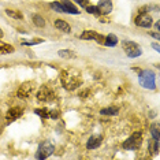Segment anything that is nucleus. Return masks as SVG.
Listing matches in <instances>:
<instances>
[{"label":"nucleus","instance_id":"f257e3e1","mask_svg":"<svg viewBox=\"0 0 160 160\" xmlns=\"http://www.w3.org/2000/svg\"><path fill=\"white\" fill-rule=\"evenodd\" d=\"M60 81L63 83V86L67 90H74L77 89L79 85L82 83L81 78H79L78 74H74V72H68V71H62L60 72Z\"/></svg>","mask_w":160,"mask_h":160},{"label":"nucleus","instance_id":"f03ea898","mask_svg":"<svg viewBox=\"0 0 160 160\" xmlns=\"http://www.w3.org/2000/svg\"><path fill=\"white\" fill-rule=\"evenodd\" d=\"M141 145H142V134L140 132H134L127 140L123 141L122 147L126 151H137L141 148Z\"/></svg>","mask_w":160,"mask_h":160},{"label":"nucleus","instance_id":"7ed1b4c3","mask_svg":"<svg viewBox=\"0 0 160 160\" xmlns=\"http://www.w3.org/2000/svg\"><path fill=\"white\" fill-rule=\"evenodd\" d=\"M122 49L125 51V53L129 58H138L142 55V48L134 41H130V40H123L122 41Z\"/></svg>","mask_w":160,"mask_h":160},{"label":"nucleus","instance_id":"20e7f679","mask_svg":"<svg viewBox=\"0 0 160 160\" xmlns=\"http://www.w3.org/2000/svg\"><path fill=\"white\" fill-rule=\"evenodd\" d=\"M155 74L151 70H141L138 74V81L140 85L145 89H155L156 88V82H155Z\"/></svg>","mask_w":160,"mask_h":160},{"label":"nucleus","instance_id":"39448f33","mask_svg":"<svg viewBox=\"0 0 160 160\" xmlns=\"http://www.w3.org/2000/svg\"><path fill=\"white\" fill-rule=\"evenodd\" d=\"M55 151V145L51 142L49 140H45L42 141L41 144L38 145V149H37V153H36V159H47L48 156H51Z\"/></svg>","mask_w":160,"mask_h":160},{"label":"nucleus","instance_id":"423d86ee","mask_svg":"<svg viewBox=\"0 0 160 160\" xmlns=\"http://www.w3.org/2000/svg\"><path fill=\"white\" fill-rule=\"evenodd\" d=\"M134 23L137 25V26L140 28H151L152 25H153V18L149 15L148 12H144V11H140L138 12V15L134 18Z\"/></svg>","mask_w":160,"mask_h":160},{"label":"nucleus","instance_id":"0eeeda50","mask_svg":"<svg viewBox=\"0 0 160 160\" xmlns=\"http://www.w3.org/2000/svg\"><path fill=\"white\" fill-rule=\"evenodd\" d=\"M37 99L44 103H49L55 99V93L49 86H41V89L37 92Z\"/></svg>","mask_w":160,"mask_h":160},{"label":"nucleus","instance_id":"6e6552de","mask_svg":"<svg viewBox=\"0 0 160 160\" xmlns=\"http://www.w3.org/2000/svg\"><path fill=\"white\" fill-rule=\"evenodd\" d=\"M79 38L81 40H86V41H97L99 44H103L104 37L99 33H96L94 30H85L79 34Z\"/></svg>","mask_w":160,"mask_h":160},{"label":"nucleus","instance_id":"1a4fd4ad","mask_svg":"<svg viewBox=\"0 0 160 160\" xmlns=\"http://www.w3.org/2000/svg\"><path fill=\"white\" fill-rule=\"evenodd\" d=\"M23 115V108L22 107H11L8 108V111L6 112V122L7 123H12L14 121H17L18 118Z\"/></svg>","mask_w":160,"mask_h":160},{"label":"nucleus","instance_id":"9d476101","mask_svg":"<svg viewBox=\"0 0 160 160\" xmlns=\"http://www.w3.org/2000/svg\"><path fill=\"white\" fill-rule=\"evenodd\" d=\"M33 89H34V82H25L18 89V97H22V99L29 97L32 94V92H33Z\"/></svg>","mask_w":160,"mask_h":160},{"label":"nucleus","instance_id":"9b49d317","mask_svg":"<svg viewBox=\"0 0 160 160\" xmlns=\"http://www.w3.org/2000/svg\"><path fill=\"white\" fill-rule=\"evenodd\" d=\"M97 8H99L100 17L101 15H107V14H110L112 11V2L111 0H99Z\"/></svg>","mask_w":160,"mask_h":160},{"label":"nucleus","instance_id":"f8f14e48","mask_svg":"<svg viewBox=\"0 0 160 160\" xmlns=\"http://www.w3.org/2000/svg\"><path fill=\"white\" fill-rule=\"evenodd\" d=\"M59 2L63 4L64 12L66 14H74V15H78L79 14V10L77 8V6H75L72 2H70V0H59Z\"/></svg>","mask_w":160,"mask_h":160},{"label":"nucleus","instance_id":"ddd939ff","mask_svg":"<svg viewBox=\"0 0 160 160\" xmlns=\"http://www.w3.org/2000/svg\"><path fill=\"white\" fill-rule=\"evenodd\" d=\"M101 137L100 136H93L90 137L88 141H86V149H89V151H92V149H96L99 148L101 145Z\"/></svg>","mask_w":160,"mask_h":160},{"label":"nucleus","instance_id":"4468645a","mask_svg":"<svg viewBox=\"0 0 160 160\" xmlns=\"http://www.w3.org/2000/svg\"><path fill=\"white\" fill-rule=\"evenodd\" d=\"M55 28L58 29V30H60V32H63V33H71V26L68 25L66 21H63V19H56L55 21Z\"/></svg>","mask_w":160,"mask_h":160},{"label":"nucleus","instance_id":"2eb2a0df","mask_svg":"<svg viewBox=\"0 0 160 160\" xmlns=\"http://www.w3.org/2000/svg\"><path fill=\"white\" fill-rule=\"evenodd\" d=\"M7 15L12 19H18V21H22L23 19V14L19 11V10H14V8H7L4 11Z\"/></svg>","mask_w":160,"mask_h":160},{"label":"nucleus","instance_id":"dca6fc26","mask_svg":"<svg viewBox=\"0 0 160 160\" xmlns=\"http://www.w3.org/2000/svg\"><path fill=\"white\" fill-rule=\"evenodd\" d=\"M14 51H15V49H14L12 45L0 41V55H10V53H12Z\"/></svg>","mask_w":160,"mask_h":160},{"label":"nucleus","instance_id":"f3484780","mask_svg":"<svg viewBox=\"0 0 160 160\" xmlns=\"http://www.w3.org/2000/svg\"><path fill=\"white\" fill-rule=\"evenodd\" d=\"M118 37H116L115 34H107V37H104V41H103V44L104 45H107V47H115L116 44H118Z\"/></svg>","mask_w":160,"mask_h":160},{"label":"nucleus","instance_id":"a211bd4d","mask_svg":"<svg viewBox=\"0 0 160 160\" xmlns=\"http://www.w3.org/2000/svg\"><path fill=\"white\" fill-rule=\"evenodd\" d=\"M119 112V107H115V105H111V107H107V108H103L100 111L101 115H110V116H115L118 115Z\"/></svg>","mask_w":160,"mask_h":160},{"label":"nucleus","instance_id":"6ab92c4d","mask_svg":"<svg viewBox=\"0 0 160 160\" xmlns=\"http://www.w3.org/2000/svg\"><path fill=\"white\" fill-rule=\"evenodd\" d=\"M58 55L60 58H63V59H72V58H75V53L71 49H60L58 52Z\"/></svg>","mask_w":160,"mask_h":160},{"label":"nucleus","instance_id":"aec40b11","mask_svg":"<svg viewBox=\"0 0 160 160\" xmlns=\"http://www.w3.org/2000/svg\"><path fill=\"white\" fill-rule=\"evenodd\" d=\"M33 23H34L37 28H44V26H45V19H44V17H41L40 14H34V15H33Z\"/></svg>","mask_w":160,"mask_h":160},{"label":"nucleus","instance_id":"412c9836","mask_svg":"<svg viewBox=\"0 0 160 160\" xmlns=\"http://www.w3.org/2000/svg\"><path fill=\"white\" fill-rule=\"evenodd\" d=\"M151 136H152V140L160 141V130H159V125H153V126L151 127Z\"/></svg>","mask_w":160,"mask_h":160},{"label":"nucleus","instance_id":"4be33fe9","mask_svg":"<svg viewBox=\"0 0 160 160\" xmlns=\"http://www.w3.org/2000/svg\"><path fill=\"white\" fill-rule=\"evenodd\" d=\"M49 6H51V8H52L53 11H56V12H64V7H63V4H62L60 2H52Z\"/></svg>","mask_w":160,"mask_h":160},{"label":"nucleus","instance_id":"5701e85b","mask_svg":"<svg viewBox=\"0 0 160 160\" xmlns=\"http://www.w3.org/2000/svg\"><path fill=\"white\" fill-rule=\"evenodd\" d=\"M85 10H86V11H88L89 14H92V15L100 17V12H99V8H97V6L89 4V6H86V7H85Z\"/></svg>","mask_w":160,"mask_h":160},{"label":"nucleus","instance_id":"b1692460","mask_svg":"<svg viewBox=\"0 0 160 160\" xmlns=\"http://www.w3.org/2000/svg\"><path fill=\"white\" fill-rule=\"evenodd\" d=\"M149 151H152L155 155L159 153V141H151L149 140Z\"/></svg>","mask_w":160,"mask_h":160},{"label":"nucleus","instance_id":"393cba45","mask_svg":"<svg viewBox=\"0 0 160 160\" xmlns=\"http://www.w3.org/2000/svg\"><path fill=\"white\" fill-rule=\"evenodd\" d=\"M41 42H44L42 38H36V40H32V41H23L22 45H34V44H41Z\"/></svg>","mask_w":160,"mask_h":160},{"label":"nucleus","instance_id":"a878e982","mask_svg":"<svg viewBox=\"0 0 160 160\" xmlns=\"http://www.w3.org/2000/svg\"><path fill=\"white\" fill-rule=\"evenodd\" d=\"M34 112L37 114L38 116H41V118H48V110H45V108H42V110H34Z\"/></svg>","mask_w":160,"mask_h":160},{"label":"nucleus","instance_id":"bb28decb","mask_svg":"<svg viewBox=\"0 0 160 160\" xmlns=\"http://www.w3.org/2000/svg\"><path fill=\"white\" fill-rule=\"evenodd\" d=\"M59 115H60L59 111H48V118H51V119H58Z\"/></svg>","mask_w":160,"mask_h":160},{"label":"nucleus","instance_id":"cd10ccee","mask_svg":"<svg viewBox=\"0 0 160 160\" xmlns=\"http://www.w3.org/2000/svg\"><path fill=\"white\" fill-rule=\"evenodd\" d=\"M72 2L78 3V4L81 6V7H83V8H85L86 6H89V4H90V2H89V0H72Z\"/></svg>","mask_w":160,"mask_h":160},{"label":"nucleus","instance_id":"c85d7f7f","mask_svg":"<svg viewBox=\"0 0 160 160\" xmlns=\"http://www.w3.org/2000/svg\"><path fill=\"white\" fill-rule=\"evenodd\" d=\"M152 37H155L156 40H160V34H159V32H156V33H151Z\"/></svg>","mask_w":160,"mask_h":160},{"label":"nucleus","instance_id":"c756f323","mask_svg":"<svg viewBox=\"0 0 160 160\" xmlns=\"http://www.w3.org/2000/svg\"><path fill=\"white\" fill-rule=\"evenodd\" d=\"M152 48L156 49V52H160V47H159V44H152Z\"/></svg>","mask_w":160,"mask_h":160},{"label":"nucleus","instance_id":"7c9ffc66","mask_svg":"<svg viewBox=\"0 0 160 160\" xmlns=\"http://www.w3.org/2000/svg\"><path fill=\"white\" fill-rule=\"evenodd\" d=\"M155 29H156V32H159V29H160V23L159 22L155 23Z\"/></svg>","mask_w":160,"mask_h":160},{"label":"nucleus","instance_id":"2f4dec72","mask_svg":"<svg viewBox=\"0 0 160 160\" xmlns=\"http://www.w3.org/2000/svg\"><path fill=\"white\" fill-rule=\"evenodd\" d=\"M3 37V32H2V29H0V38Z\"/></svg>","mask_w":160,"mask_h":160}]
</instances>
